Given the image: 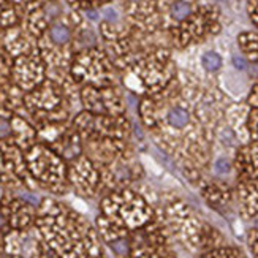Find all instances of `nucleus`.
I'll return each mask as SVG.
<instances>
[{
	"label": "nucleus",
	"instance_id": "nucleus-1",
	"mask_svg": "<svg viewBox=\"0 0 258 258\" xmlns=\"http://www.w3.org/2000/svg\"><path fill=\"white\" fill-rule=\"evenodd\" d=\"M230 103L216 84L179 69L162 92L140 98L138 113L152 140L201 184Z\"/></svg>",
	"mask_w": 258,
	"mask_h": 258
},
{
	"label": "nucleus",
	"instance_id": "nucleus-10",
	"mask_svg": "<svg viewBox=\"0 0 258 258\" xmlns=\"http://www.w3.org/2000/svg\"><path fill=\"white\" fill-rule=\"evenodd\" d=\"M141 162H143V165L146 166V170H148L149 173H152V174H155V176H160L162 174V168H160V165L157 163L152 157H149V155H141Z\"/></svg>",
	"mask_w": 258,
	"mask_h": 258
},
{
	"label": "nucleus",
	"instance_id": "nucleus-3",
	"mask_svg": "<svg viewBox=\"0 0 258 258\" xmlns=\"http://www.w3.org/2000/svg\"><path fill=\"white\" fill-rule=\"evenodd\" d=\"M70 76L76 87H109L120 86L117 72L111 63L102 44L86 48L75 54L70 65Z\"/></svg>",
	"mask_w": 258,
	"mask_h": 258
},
{
	"label": "nucleus",
	"instance_id": "nucleus-6",
	"mask_svg": "<svg viewBox=\"0 0 258 258\" xmlns=\"http://www.w3.org/2000/svg\"><path fill=\"white\" fill-rule=\"evenodd\" d=\"M27 0H0V30L21 24Z\"/></svg>",
	"mask_w": 258,
	"mask_h": 258
},
{
	"label": "nucleus",
	"instance_id": "nucleus-5",
	"mask_svg": "<svg viewBox=\"0 0 258 258\" xmlns=\"http://www.w3.org/2000/svg\"><path fill=\"white\" fill-rule=\"evenodd\" d=\"M166 222L188 250H197L205 244V228L190 209L182 203H173L166 209Z\"/></svg>",
	"mask_w": 258,
	"mask_h": 258
},
{
	"label": "nucleus",
	"instance_id": "nucleus-2",
	"mask_svg": "<svg viewBox=\"0 0 258 258\" xmlns=\"http://www.w3.org/2000/svg\"><path fill=\"white\" fill-rule=\"evenodd\" d=\"M128 30L173 51H185L219 35L222 11L212 0H124Z\"/></svg>",
	"mask_w": 258,
	"mask_h": 258
},
{
	"label": "nucleus",
	"instance_id": "nucleus-8",
	"mask_svg": "<svg viewBox=\"0 0 258 258\" xmlns=\"http://www.w3.org/2000/svg\"><path fill=\"white\" fill-rule=\"evenodd\" d=\"M201 67L206 73H216L223 67L222 55L216 51H206L201 55Z\"/></svg>",
	"mask_w": 258,
	"mask_h": 258
},
{
	"label": "nucleus",
	"instance_id": "nucleus-9",
	"mask_svg": "<svg viewBox=\"0 0 258 258\" xmlns=\"http://www.w3.org/2000/svg\"><path fill=\"white\" fill-rule=\"evenodd\" d=\"M203 258H244L242 252L233 247H217L214 250L208 252Z\"/></svg>",
	"mask_w": 258,
	"mask_h": 258
},
{
	"label": "nucleus",
	"instance_id": "nucleus-4",
	"mask_svg": "<svg viewBox=\"0 0 258 258\" xmlns=\"http://www.w3.org/2000/svg\"><path fill=\"white\" fill-rule=\"evenodd\" d=\"M238 46L242 52V57L247 62V67L253 65L255 69H258V32L256 30L241 32L238 35ZM244 103L247 106L245 130H247L249 143L258 144V75Z\"/></svg>",
	"mask_w": 258,
	"mask_h": 258
},
{
	"label": "nucleus",
	"instance_id": "nucleus-7",
	"mask_svg": "<svg viewBox=\"0 0 258 258\" xmlns=\"http://www.w3.org/2000/svg\"><path fill=\"white\" fill-rule=\"evenodd\" d=\"M65 5H69L70 8L76 11H91V10H98L109 5L114 0H63Z\"/></svg>",
	"mask_w": 258,
	"mask_h": 258
}]
</instances>
